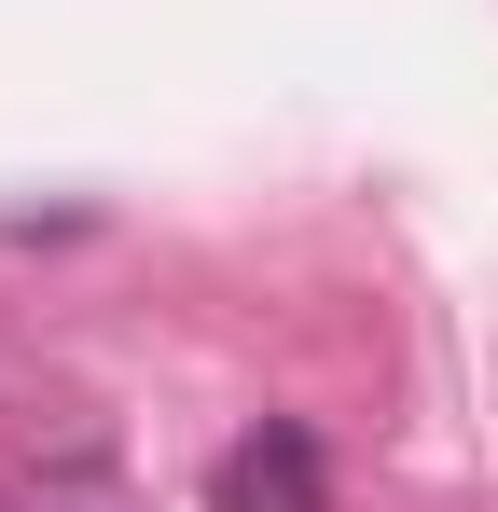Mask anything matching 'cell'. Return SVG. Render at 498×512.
Instances as JSON below:
<instances>
[{"instance_id":"6da1fadb","label":"cell","mask_w":498,"mask_h":512,"mask_svg":"<svg viewBox=\"0 0 498 512\" xmlns=\"http://www.w3.org/2000/svg\"><path fill=\"white\" fill-rule=\"evenodd\" d=\"M222 512H332V485H319V443L277 416V429H249L236 457H222Z\"/></svg>"}]
</instances>
